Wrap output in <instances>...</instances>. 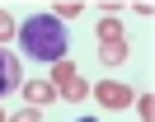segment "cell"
<instances>
[{"mask_svg":"<svg viewBox=\"0 0 155 122\" xmlns=\"http://www.w3.org/2000/svg\"><path fill=\"white\" fill-rule=\"evenodd\" d=\"M14 38L24 42V56H28V61H52V66L66 61L71 33H66V24H61V19H52V14H33Z\"/></svg>","mask_w":155,"mask_h":122,"instance_id":"6da1fadb","label":"cell"},{"mask_svg":"<svg viewBox=\"0 0 155 122\" xmlns=\"http://www.w3.org/2000/svg\"><path fill=\"white\" fill-rule=\"evenodd\" d=\"M14 38V19H10V9H0V47Z\"/></svg>","mask_w":155,"mask_h":122,"instance_id":"9c48e42d","label":"cell"},{"mask_svg":"<svg viewBox=\"0 0 155 122\" xmlns=\"http://www.w3.org/2000/svg\"><path fill=\"white\" fill-rule=\"evenodd\" d=\"M52 89H57V99H71V103H80V99H85V94H89V84H85V75H80L75 71V61H57V66H52Z\"/></svg>","mask_w":155,"mask_h":122,"instance_id":"7a4b0ae2","label":"cell"},{"mask_svg":"<svg viewBox=\"0 0 155 122\" xmlns=\"http://www.w3.org/2000/svg\"><path fill=\"white\" fill-rule=\"evenodd\" d=\"M19 84H24V80H19V56L0 47V99H5V94H14Z\"/></svg>","mask_w":155,"mask_h":122,"instance_id":"277c9868","label":"cell"},{"mask_svg":"<svg viewBox=\"0 0 155 122\" xmlns=\"http://www.w3.org/2000/svg\"><path fill=\"white\" fill-rule=\"evenodd\" d=\"M132 103H136V113H141V122H155V94L150 89H146L141 99H132Z\"/></svg>","mask_w":155,"mask_h":122,"instance_id":"ba28073f","label":"cell"},{"mask_svg":"<svg viewBox=\"0 0 155 122\" xmlns=\"http://www.w3.org/2000/svg\"><path fill=\"white\" fill-rule=\"evenodd\" d=\"M94 99L104 103L108 113H113V108H127V103H132L136 94L127 89V84H117V80H104V84H99V89H94Z\"/></svg>","mask_w":155,"mask_h":122,"instance_id":"3957f363","label":"cell"},{"mask_svg":"<svg viewBox=\"0 0 155 122\" xmlns=\"http://www.w3.org/2000/svg\"><path fill=\"white\" fill-rule=\"evenodd\" d=\"M47 14L66 24V19H80V14H85V5H75V0H66V5H57V9H47Z\"/></svg>","mask_w":155,"mask_h":122,"instance_id":"52a82bcc","label":"cell"},{"mask_svg":"<svg viewBox=\"0 0 155 122\" xmlns=\"http://www.w3.org/2000/svg\"><path fill=\"white\" fill-rule=\"evenodd\" d=\"M19 89H24V99H28V108H42V103L57 99V89H52L47 80H28V84H19Z\"/></svg>","mask_w":155,"mask_h":122,"instance_id":"8992f818","label":"cell"},{"mask_svg":"<svg viewBox=\"0 0 155 122\" xmlns=\"http://www.w3.org/2000/svg\"><path fill=\"white\" fill-rule=\"evenodd\" d=\"M5 122H42V108H19L14 117H5Z\"/></svg>","mask_w":155,"mask_h":122,"instance_id":"30bf717a","label":"cell"},{"mask_svg":"<svg viewBox=\"0 0 155 122\" xmlns=\"http://www.w3.org/2000/svg\"><path fill=\"white\" fill-rule=\"evenodd\" d=\"M0 122H5V108H0Z\"/></svg>","mask_w":155,"mask_h":122,"instance_id":"7c38bea8","label":"cell"},{"mask_svg":"<svg viewBox=\"0 0 155 122\" xmlns=\"http://www.w3.org/2000/svg\"><path fill=\"white\" fill-rule=\"evenodd\" d=\"M75 122H99V117H75Z\"/></svg>","mask_w":155,"mask_h":122,"instance_id":"8fae6325","label":"cell"},{"mask_svg":"<svg viewBox=\"0 0 155 122\" xmlns=\"http://www.w3.org/2000/svg\"><path fill=\"white\" fill-rule=\"evenodd\" d=\"M99 61H104L108 71L122 66V61H127V42H122V38H99Z\"/></svg>","mask_w":155,"mask_h":122,"instance_id":"5b68a950","label":"cell"}]
</instances>
